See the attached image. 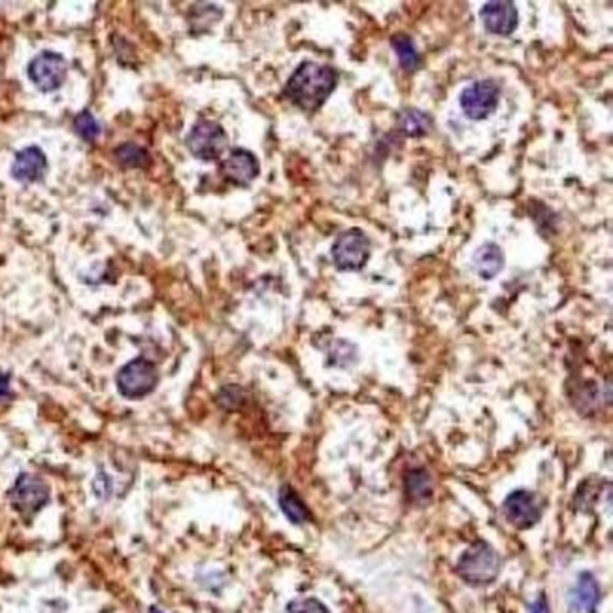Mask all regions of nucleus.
Returning a JSON list of instances; mask_svg holds the SVG:
<instances>
[{
    "label": "nucleus",
    "mask_w": 613,
    "mask_h": 613,
    "mask_svg": "<svg viewBox=\"0 0 613 613\" xmlns=\"http://www.w3.org/2000/svg\"><path fill=\"white\" fill-rule=\"evenodd\" d=\"M287 613H329V610L317 598H300L287 606Z\"/></svg>",
    "instance_id": "4be33fe9"
},
{
    "label": "nucleus",
    "mask_w": 613,
    "mask_h": 613,
    "mask_svg": "<svg viewBox=\"0 0 613 613\" xmlns=\"http://www.w3.org/2000/svg\"><path fill=\"white\" fill-rule=\"evenodd\" d=\"M604 485L606 483H593V481H585L580 487V491L576 493V506L580 508L581 512L589 514L597 502H604Z\"/></svg>",
    "instance_id": "aec40b11"
},
{
    "label": "nucleus",
    "mask_w": 613,
    "mask_h": 613,
    "mask_svg": "<svg viewBox=\"0 0 613 613\" xmlns=\"http://www.w3.org/2000/svg\"><path fill=\"white\" fill-rule=\"evenodd\" d=\"M504 515L506 519L521 531L531 529L540 519H542V506L538 502V498L531 491L519 489L510 493L508 498L504 500Z\"/></svg>",
    "instance_id": "1a4fd4ad"
},
{
    "label": "nucleus",
    "mask_w": 613,
    "mask_h": 613,
    "mask_svg": "<svg viewBox=\"0 0 613 613\" xmlns=\"http://www.w3.org/2000/svg\"><path fill=\"white\" fill-rule=\"evenodd\" d=\"M500 99V89L493 80L472 83L461 93V108L464 116L480 121L495 114Z\"/></svg>",
    "instance_id": "6e6552de"
},
{
    "label": "nucleus",
    "mask_w": 613,
    "mask_h": 613,
    "mask_svg": "<svg viewBox=\"0 0 613 613\" xmlns=\"http://www.w3.org/2000/svg\"><path fill=\"white\" fill-rule=\"evenodd\" d=\"M504 263H506L504 251L497 244H493V242L483 244L474 253V266H476L478 276L483 278V280L497 278L498 274L502 272V268H504Z\"/></svg>",
    "instance_id": "4468645a"
},
{
    "label": "nucleus",
    "mask_w": 613,
    "mask_h": 613,
    "mask_svg": "<svg viewBox=\"0 0 613 613\" xmlns=\"http://www.w3.org/2000/svg\"><path fill=\"white\" fill-rule=\"evenodd\" d=\"M157 383H159L157 366L142 357L127 363L116 376L117 391L131 400L148 397L155 391Z\"/></svg>",
    "instance_id": "20e7f679"
},
{
    "label": "nucleus",
    "mask_w": 613,
    "mask_h": 613,
    "mask_svg": "<svg viewBox=\"0 0 613 613\" xmlns=\"http://www.w3.org/2000/svg\"><path fill=\"white\" fill-rule=\"evenodd\" d=\"M185 146L193 157L200 161H216L229 146V136L225 129L210 119H202L193 125L191 133L185 138Z\"/></svg>",
    "instance_id": "39448f33"
},
{
    "label": "nucleus",
    "mask_w": 613,
    "mask_h": 613,
    "mask_svg": "<svg viewBox=\"0 0 613 613\" xmlns=\"http://www.w3.org/2000/svg\"><path fill=\"white\" fill-rule=\"evenodd\" d=\"M280 508L285 517L295 525H302L310 519V512L306 504L300 500L299 495L291 487H283L280 491Z\"/></svg>",
    "instance_id": "a211bd4d"
},
{
    "label": "nucleus",
    "mask_w": 613,
    "mask_h": 613,
    "mask_svg": "<svg viewBox=\"0 0 613 613\" xmlns=\"http://www.w3.org/2000/svg\"><path fill=\"white\" fill-rule=\"evenodd\" d=\"M331 255L338 270L359 272L370 259V238L361 229H348L334 240Z\"/></svg>",
    "instance_id": "7ed1b4c3"
},
{
    "label": "nucleus",
    "mask_w": 613,
    "mask_h": 613,
    "mask_svg": "<svg viewBox=\"0 0 613 613\" xmlns=\"http://www.w3.org/2000/svg\"><path fill=\"white\" fill-rule=\"evenodd\" d=\"M353 348L351 344L348 342H344V340H338L336 342V346H334V353H331V365H338V361L340 359H344V361H348V349Z\"/></svg>",
    "instance_id": "5701e85b"
},
{
    "label": "nucleus",
    "mask_w": 613,
    "mask_h": 613,
    "mask_svg": "<svg viewBox=\"0 0 613 613\" xmlns=\"http://www.w3.org/2000/svg\"><path fill=\"white\" fill-rule=\"evenodd\" d=\"M68 65L63 55L55 51H42L29 63L27 74L38 91H57L67 80Z\"/></svg>",
    "instance_id": "0eeeda50"
},
{
    "label": "nucleus",
    "mask_w": 613,
    "mask_h": 613,
    "mask_svg": "<svg viewBox=\"0 0 613 613\" xmlns=\"http://www.w3.org/2000/svg\"><path fill=\"white\" fill-rule=\"evenodd\" d=\"M221 172L227 182L238 187H248L257 180L261 166L257 157L248 150H232L229 157L221 163Z\"/></svg>",
    "instance_id": "9b49d317"
},
{
    "label": "nucleus",
    "mask_w": 613,
    "mask_h": 613,
    "mask_svg": "<svg viewBox=\"0 0 613 613\" xmlns=\"http://www.w3.org/2000/svg\"><path fill=\"white\" fill-rule=\"evenodd\" d=\"M117 163L125 168H146L150 166V153L136 146V144H123L116 150Z\"/></svg>",
    "instance_id": "6ab92c4d"
},
{
    "label": "nucleus",
    "mask_w": 613,
    "mask_h": 613,
    "mask_svg": "<svg viewBox=\"0 0 613 613\" xmlns=\"http://www.w3.org/2000/svg\"><path fill=\"white\" fill-rule=\"evenodd\" d=\"M483 27L491 34L498 36H508L514 33L519 23V14L514 2L508 0H495L483 4L480 12Z\"/></svg>",
    "instance_id": "9d476101"
},
{
    "label": "nucleus",
    "mask_w": 613,
    "mask_h": 613,
    "mask_svg": "<svg viewBox=\"0 0 613 613\" xmlns=\"http://www.w3.org/2000/svg\"><path fill=\"white\" fill-rule=\"evenodd\" d=\"M151 613H159L157 610H151Z\"/></svg>",
    "instance_id": "a878e982"
},
{
    "label": "nucleus",
    "mask_w": 613,
    "mask_h": 613,
    "mask_svg": "<svg viewBox=\"0 0 613 613\" xmlns=\"http://www.w3.org/2000/svg\"><path fill=\"white\" fill-rule=\"evenodd\" d=\"M602 598L600 585L593 574L583 572L576 585L568 593V608L570 613H597L598 604Z\"/></svg>",
    "instance_id": "ddd939ff"
},
{
    "label": "nucleus",
    "mask_w": 613,
    "mask_h": 613,
    "mask_svg": "<svg viewBox=\"0 0 613 613\" xmlns=\"http://www.w3.org/2000/svg\"><path fill=\"white\" fill-rule=\"evenodd\" d=\"M10 395V376L0 372V398Z\"/></svg>",
    "instance_id": "b1692460"
},
{
    "label": "nucleus",
    "mask_w": 613,
    "mask_h": 613,
    "mask_svg": "<svg viewBox=\"0 0 613 613\" xmlns=\"http://www.w3.org/2000/svg\"><path fill=\"white\" fill-rule=\"evenodd\" d=\"M74 131L76 134L85 140V142H95L99 138L100 125L95 116H91L89 112H82L74 119Z\"/></svg>",
    "instance_id": "412c9836"
},
{
    "label": "nucleus",
    "mask_w": 613,
    "mask_h": 613,
    "mask_svg": "<svg viewBox=\"0 0 613 613\" xmlns=\"http://www.w3.org/2000/svg\"><path fill=\"white\" fill-rule=\"evenodd\" d=\"M46 172H48V157L36 146H29L19 151L12 165V176L21 183L40 182L46 176Z\"/></svg>",
    "instance_id": "f8f14e48"
},
{
    "label": "nucleus",
    "mask_w": 613,
    "mask_h": 613,
    "mask_svg": "<svg viewBox=\"0 0 613 613\" xmlns=\"http://www.w3.org/2000/svg\"><path fill=\"white\" fill-rule=\"evenodd\" d=\"M434 491L432 478L425 470H412L406 476V495L415 502V504H423L429 502Z\"/></svg>",
    "instance_id": "f3484780"
},
{
    "label": "nucleus",
    "mask_w": 613,
    "mask_h": 613,
    "mask_svg": "<svg viewBox=\"0 0 613 613\" xmlns=\"http://www.w3.org/2000/svg\"><path fill=\"white\" fill-rule=\"evenodd\" d=\"M500 555L497 549L487 542H476L468 547L457 563V574L466 583L472 585H487L495 581L500 574Z\"/></svg>",
    "instance_id": "f03ea898"
},
{
    "label": "nucleus",
    "mask_w": 613,
    "mask_h": 613,
    "mask_svg": "<svg viewBox=\"0 0 613 613\" xmlns=\"http://www.w3.org/2000/svg\"><path fill=\"white\" fill-rule=\"evenodd\" d=\"M336 83L338 72L334 68L306 61L287 80L283 95L300 110L315 112L331 97Z\"/></svg>",
    "instance_id": "f257e3e1"
},
{
    "label": "nucleus",
    "mask_w": 613,
    "mask_h": 613,
    "mask_svg": "<svg viewBox=\"0 0 613 613\" xmlns=\"http://www.w3.org/2000/svg\"><path fill=\"white\" fill-rule=\"evenodd\" d=\"M391 46H393V50L397 53L400 67L404 68L406 72L419 70L423 61H421V55H419V51L415 48L414 40L410 36L395 34L391 38Z\"/></svg>",
    "instance_id": "dca6fc26"
},
{
    "label": "nucleus",
    "mask_w": 613,
    "mask_h": 613,
    "mask_svg": "<svg viewBox=\"0 0 613 613\" xmlns=\"http://www.w3.org/2000/svg\"><path fill=\"white\" fill-rule=\"evenodd\" d=\"M531 613H551L549 612V606H547L546 597H540L532 604Z\"/></svg>",
    "instance_id": "393cba45"
},
{
    "label": "nucleus",
    "mask_w": 613,
    "mask_h": 613,
    "mask_svg": "<svg viewBox=\"0 0 613 613\" xmlns=\"http://www.w3.org/2000/svg\"><path fill=\"white\" fill-rule=\"evenodd\" d=\"M397 129L408 138L427 136L432 129V117L417 108H406L398 114Z\"/></svg>",
    "instance_id": "2eb2a0df"
},
{
    "label": "nucleus",
    "mask_w": 613,
    "mask_h": 613,
    "mask_svg": "<svg viewBox=\"0 0 613 613\" xmlns=\"http://www.w3.org/2000/svg\"><path fill=\"white\" fill-rule=\"evenodd\" d=\"M8 497L17 514L31 517L38 514L50 502V487L38 476L21 474L12 485Z\"/></svg>",
    "instance_id": "423d86ee"
}]
</instances>
